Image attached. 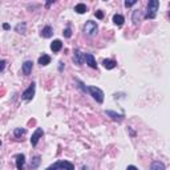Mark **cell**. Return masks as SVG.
Masks as SVG:
<instances>
[{
  "mask_svg": "<svg viewBox=\"0 0 170 170\" xmlns=\"http://www.w3.org/2000/svg\"><path fill=\"white\" fill-rule=\"evenodd\" d=\"M47 170H75V165L69 161H59L48 166Z\"/></svg>",
  "mask_w": 170,
  "mask_h": 170,
  "instance_id": "obj_1",
  "label": "cell"
},
{
  "mask_svg": "<svg viewBox=\"0 0 170 170\" xmlns=\"http://www.w3.org/2000/svg\"><path fill=\"white\" fill-rule=\"evenodd\" d=\"M158 7H159L158 0H150L149 3H147V12H146V15H145V19H154L156 18Z\"/></svg>",
  "mask_w": 170,
  "mask_h": 170,
  "instance_id": "obj_2",
  "label": "cell"
},
{
  "mask_svg": "<svg viewBox=\"0 0 170 170\" xmlns=\"http://www.w3.org/2000/svg\"><path fill=\"white\" fill-rule=\"evenodd\" d=\"M97 31H98V25L96 21L93 20H88L84 25V32H85V35L92 37V36H96L97 35Z\"/></svg>",
  "mask_w": 170,
  "mask_h": 170,
  "instance_id": "obj_3",
  "label": "cell"
},
{
  "mask_svg": "<svg viewBox=\"0 0 170 170\" xmlns=\"http://www.w3.org/2000/svg\"><path fill=\"white\" fill-rule=\"evenodd\" d=\"M88 93L97 101L98 104H102L104 102V92L97 87H89L88 88Z\"/></svg>",
  "mask_w": 170,
  "mask_h": 170,
  "instance_id": "obj_4",
  "label": "cell"
},
{
  "mask_svg": "<svg viewBox=\"0 0 170 170\" xmlns=\"http://www.w3.org/2000/svg\"><path fill=\"white\" fill-rule=\"evenodd\" d=\"M35 90H36V84L35 83L29 84V87L21 93V98L24 101H31L33 98V96H35Z\"/></svg>",
  "mask_w": 170,
  "mask_h": 170,
  "instance_id": "obj_5",
  "label": "cell"
},
{
  "mask_svg": "<svg viewBox=\"0 0 170 170\" xmlns=\"http://www.w3.org/2000/svg\"><path fill=\"white\" fill-rule=\"evenodd\" d=\"M44 134V130L41 129V128H37V129L35 130V133L32 134V137H31V144H32V146H36L37 145V142H39V140H40V137Z\"/></svg>",
  "mask_w": 170,
  "mask_h": 170,
  "instance_id": "obj_6",
  "label": "cell"
},
{
  "mask_svg": "<svg viewBox=\"0 0 170 170\" xmlns=\"http://www.w3.org/2000/svg\"><path fill=\"white\" fill-rule=\"evenodd\" d=\"M105 114H107L108 117L112 118L113 121H117V122H122V121H124V114H118V113L113 112V110H107V112H105Z\"/></svg>",
  "mask_w": 170,
  "mask_h": 170,
  "instance_id": "obj_7",
  "label": "cell"
},
{
  "mask_svg": "<svg viewBox=\"0 0 170 170\" xmlns=\"http://www.w3.org/2000/svg\"><path fill=\"white\" fill-rule=\"evenodd\" d=\"M84 60L87 61V64L90 66V68L97 69V63H96V60H95V57H93L92 53H85V55H84Z\"/></svg>",
  "mask_w": 170,
  "mask_h": 170,
  "instance_id": "obj_8",
  "label": "cell"
},
{
  "mask_svg": "<svg viewBox=\"0 0 170 170\" xmlns=\"http://www.w3.org/2000/svg\"><path fill=\"white\" fill-rule=\"evenodd\" d=\"M73 63L81 65L84 63V53L81 52L80 49H75V55H73Z\"/></svg>",
  "mask_w": 170,
  "mask_h": 170,
  "instance_id": "obj_9",
  "label": "cell"
},
{
  "mask_svg": "<svg viewBox=\"0 0 170 170\" xmlns=\"http://www.w3.org/2000/svg\"><path fill=\"white\" fill-rule=\"evenodd\" d=\"M16 167L18 170H24V165H25V156L24 154H16Z\"/></svg>",
  "mask_w": 170,
  "mask_h": 170,
  "instance_id": "obj_10",
  "label": "cell"
},
{
  "mask_svg": "<svg viewBox=\"0 0 170 170\" xmlns=\"http://www.w3.org/2000/svg\"><path fill=\"white\" fill-rule=\"evenodd\" d=\"M32 66H33V63H32L31 60H27L25 63L23 64V73L25 76H28L29 73L32 72Z\"/></svg>",
  "mask_w": 170,
  "mask_h": 170,
  "instance_id": "obj_11",
  "label": "cell"
},
{
  "mask_svg": "<svg viewBox=\"0 0 170 170\" xmlns=\"http://www.w3.org/2000/svg\"><path fill=\"white\" fill-rule=\"evenodd\" d=\"M61 48H63V43H61L60 40H53V43L51 44V49H52V52H55V53L60 52Z\"/></svg>",
  "mask_w": 170,
  "mask_h": 170,
  "instance_id": "obj_12",
  "label": "cell"
},
{
  "mask_svg": "<svg viewBox=\"0 0 170 170\" xmlns=\"http://www.w3.org/2000/svg\"><path fill=\"white\" fill-rule=\"evenodd\" d=\"M53 35V29L51 28L49 25H47V27H44L43 29H41V36L43 37H45V39H49L51 36Z\"/></svg>",
  "mask_w": 170,
  "mask_h": 170,
  "instance_id": "obj_13",
  "label": "cell"
},
{
  "mask_svg": "<svg viewBox=\"0 0 170 170\" xmlns=\"http://www.w3.org/2000/svg\"><path fill=\"white\" fill-rule=\"evenodd\" d=\"M132 20H133V24H134V25H138L140 21H141V11H138V9L133 11Z\"/></svg>",
  "mask_w": 170,
  "mask_h": 170,
  "instance_id": "obj_14",
  "label": "cell"
},
{
  "mask_svg": "<svg viewBox=\"0 0 170 170\" xmlns=\"http://www.w3.org/2000/svg\"><path fill=\"white\" fill-rule=\"evenodd\" d=\"M102 65L107 68V69H114L116 66H117V63H116L114 60H109V59H105L104 61H102Z\"/></svg>",
  "mask_w": 170,
  "mask_h": 170,
  "instance_id": "obj_15",
  "label": "cell"
},
{
  "mask_svg": "<svg viewBox=\"0 0 170 170\" xmlns=\"http://www.w3.org/2000/svg\"><path fill=\"white\" fill-rule=\"evenodd\" d=\"M150 170H166V167L161 161H154L150 165Z\"/></svg>",
  "mask_w": 170,
  "mask_h": 170,
  "instance_id": "obj_16",
  "label": "cell"
},
{
  "mask_svg": "<svg viewBox=\"0 0 170 170\" xmlns=\"http://www.w3.org/2000/svg\"><path fill=\"white\" fill-rule=\"evenodd\" d=\"M40 162H41V157L40 156H35V157H33V158H32V161H31V165H29L31 170L32 169H37L39 165H40Z\"/></svg>",
  "mask_w": 170,
  "mask_h": 170,
  "instance_id": "obj_17",
  "label": "cell"
},
{
  "mask_svg": "<svg viewBox=\"0 0 170 170\" xmlns=\"http://www.w3.org/2000/svg\"><path fill=\"white\" fill-rule=\"evenodd\" d=\"M49 63H51V56H48V55H43V56H40V57H39V64H40L41 66L48 65Z\"/></svg>",
  "mask_w": 170,
  "mask_h": 170,
  "instance_id": "obj_18",
  "label": "cell"
},
{
  "mask_svg": "<svg viewBox=\"0 0 170 170\" xmlns=\"http://www.w3.org/2000/svg\"><path fill=\"white\" fill-rule=\"evenodd\" d=\"M113 21H114V24H116V25H122L125 20H124V16H122V15L116 13L114 16H113Z\"/></svg>",
  "mask_w": 170,
  "mask_h": 170,
  "instance_id": "obj_19",
  "label": "cell"
},
{
  "mask_svg": "<svg viewBox=\"0 0 170 170\" xmlns=\"http://www.w3.org/2000/svg\"><path fill=\"white\" fill-rule=\"evenodd\" d=\"M87 6H85V4H84V3H78L77 4V6H76L75 7V11L76 12H77V13H85V12H87Z\"/></svg>",
  "mask_w": 170,
  "mask_h": 170,
  "instance_id": "obj_20",
  "label": "cell"
},
{
  "mask_svg": "<svg viewBox=\"0 0 170 170\" xmlns=\"http://www.w3.org/2000/svg\"><path fill=\"white\" fill-rule=\"evenodd\" d=\"M25 27H27L25 23H19L18 25L15 27V29H16V32L20 33V35H25Z\"/></svg>",
  "mask_w": 170,
  "mask_h": 170,
  "instance_id": "obj_21",
  "label": "cell"
},
{
  "mask_svg": "<svg viewBox=\"0 0 170 170\" xmlns=\"http://www.w3.org/2000/svg\"><path fill=\"white\" fill-rule=\"evenodd\" d=\"M25 133H27V130L24 129V128H16V129H15V132H13V134H15V137H16V138H20V137H23Z\"/></svg>",
  "mask_w": 170,
  "mask_h": 170,
  "instance_id": "obj_22",
  "label": "cell"
},
{
  "mask_svg": "<svg viewBox=\"0 0 170 170\" xmlns=\"http://www.w3.org/2000/svg\"><path fill=\"white\" fill-rule=\"evenodd\" d=\"M63 33H64V36H65L66 39H69L71 36H72V31H71V28H69V27H66V28L64 29V32H63Z\"/></svg>",
  "mask_w": 170,
  "mask_h": 170,
  "instance_id": "obj_23",
  "label": "cell"
},
{
  "mask_svg": "<svg viewBox=\"0 0 170 170\" xmlns=\"http://www.w3.org/2000/svg\"><path fill=\"white\" fill-rule=\"evenodd\" d=\"M78 83V87L81 88V90H83L84 93H88V87H85V85H84V83L83 81H80V80H76Z\"/></svg>",
  "mask_w": 170,
  "mask_h": 170,
  "instance_id": "obj_24",
  "label": "cell"
},
{
  "mask_svg": "<svg viewBox=\"0 0 170 170\" xmlns=\"http://www.w3.org/2000/svg\"><path fill=\"white\" fill-rule=\"evenodd\" d=\"M134 4H137V0H132V1H128L126 0V1H125V7H126V8L128 7H133Z\"/></svg>",
  "mask_w": 170,
  "mask_h": 170,
  "instance_id": "obj_25",
  "label": "cell"
},
{
  "mask_svg": "<svg viewBox=\"0 0 170 170\" xmlns=\"http://www.w3.org/2000/svg\"><path fill=\"white\" fill-rule=\"evenodd\" d=\"M7 65V61L6 60H0V72H3L4 68H6Z\"/></svg>",
  "mask_w": 170,
  "mask_h": 170,
  "instance_id": "obj_26",
  "label": "cell"
},
{
  "mask_svg": "<svg viewBox=\"0 0 170 170\" xmlns=\"http://www.w3.org/2000/svg\"><path fill=\"white\" fill-rule=\"evenodd\" d=\"M96 18H97V19H104V13H102V11H96Z\"/></svg>",
  "mask_w": 170,
  "mask_h": 170,
  "instance_id": "obj_27",
  "label": "cell"
},
{
  "mask_svg": "<svg viewBox=\"0 0 170 170\" xmlns=\"http://www.w3.org/2000/svg\"><path fill=\"white\" fill-rule=\"evenodd\" d=\"M126 170H138V169H137V167H135L134 165H129V166L126 167Z\"/></svg>",
  "mask_w": 170,
  "mask_h": 170,
  "instance_id": "obj_28",
  "label": "cell"
},
{
  "mask_svg": "<svg viewBox=\"0 0 170 170\" xmlns=\"http://www.w3.org/2000/svg\"><path fill=\"white\" fill-rule=\"evenodd\" d=\"M3 28H4V29H6V31H8V29H9V28H11V27H9V24L4 23V24H3Z\"/></svg>",
  "mask_w": 170,
  "mask_h": 170,
  "instance_id": "obj_29",
  "label": "cell"
},
{
  "mask_svg": "<svg viewBox=\"0 0 170 170\" xmlns=\"http://www.w3.org/2000/svg\"><path fill=\"white\" fill-rule=\"evenodd\" d=\"M53 3H55V1H53V0H51V1H48V3L45 4V6H47V7H51V6H52V4H53Z\"/></svg>",
  "mask_w": 170,
  "mask_h": 170,
  "instance_id": "obj_30",
  "label": "cell"
},
{
  "mask_svg": "<svg viewBox=\"0 0 170 170\" xmlns=\"http://www.w3.org/2000/svg\"><path fill=\"white\" fill-rule=\"evenodd\" d=\"M83 170H88V169H87V167H85V166H84V167H83Z\"/></svg>",
  "mask_w": 170,
  "mask_h": 170,
  "instance_id": "obj_31",
  "label": "cell"
},
{
  "mask_svg": "<svg viewBox=\"0 0 170 170\" xmlns=\"http://www.w3.org/2000/svg\"><path fill=\"white\" fill-rule=\"evenodd\" d=\"M0 146H1V141H0Z\"/></svg>",
  "mask_w": 170,
  "mask_h": 170,
  "instance_id": "obj_32",
  "label": "cell"
}]
</instances>
